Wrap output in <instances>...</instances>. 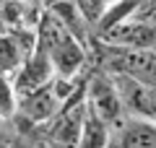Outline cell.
I'll list each match as a JSON object with an SVG mask.
<instances>
[{
	"mask_svg": "<svg viewBox=\"0 0 156 148\" xmlns=\"http://www.w3.org/2000/svg\"><path fill=\"white\" fill-rule=\"evenodd\" d=\"M60 96L55 91V83H42L37 88H29L23 93H16V112H21L23 117H29L31 122H44L52 120L60 107Z\"/></svg>",
	"mask_w": 156,
	"mask_h": 148,
	"instance_id": "6da1fadb",
	"label": "cell"
},
{
	"mask_svg": "<svg viewBox=\"0 0 156 148\" xmlns=\"http://www.w3.org/2000/svg\"><path fill=\"white\" fill-rule=\"evenodd\" d=\"M107 148H156V122L146 117H128L109 132Z\"/></svg>",
	"mask_w": 156,
	"mask_h": 148,
	"instance_id": "7a4b0ae2",
	"label": "cell"
},
{
	"mask_svg": "<svg viewBox=\"0 0 156 148\" xmlns=\"http://www.w3.org/2000/svg\"><path fill=\"white\" fill-rule=\"evenodd\" d=\"M107 143H109V130H107V125L96 117V112L86 104L76 148H107Z\"/></svg>",
	"mask_w": 156,
	"mask_h": 148,
	"instance_id": "3957f363",
	"label": "cell"
},
{
	"mask_svg": "<svg viewBox=\"0 0 156 148\" xmlns=\"http://www.w3.org/2000/svg\"><path fill=\"white\" fill-rule=\"evenodd\" d=\"M73 5L81 13V18L86 21V26H96L99 18L104 16V11H107L104 0H73Z\"/></svg>",
	"mask_w": 156,
	"mask_h": 148,
	"instance_id": "277c9868",
	"label": "cell"
},
{
	"mask_svg": "<svg viewBox=\"0 0 156 148\" xmlns=\"http://www.w3.org/2000/svg\"><path fill=\"white\" fill-rule=\"evenodd\" d=\"M16 115V88L8 81V76L0 73V117Z\"/></svg>",
	"mask_w": 156,
	"mask_h": 148,
	"instance_id": "5b68a950",
	"label": "cell"
},
{
	"mask_svg": "<svg viewBox=\"0 0 156 148\" xmlns=\"http://www.w3.org/2000/svg\"><path fill=\"white\" fill-rule=\"evenodd\" d=\"M104 3H107V5H112V3H117V0H104Z\"/></svg>",
	"mask_w": 156,
	"mask_h": 148,
	"instance_id": "8992f818",
	"label": "cell"
}]
</instances>
